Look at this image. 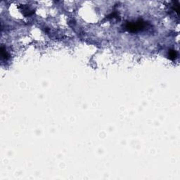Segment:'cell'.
Instances as JSON below:
<instances>
[{
	"instance_id": "1",
	"label": "cell",
	"mask_w": 180,
	"mask_h": 180,
	"mask_svg": "<svg viewBox=\"0 0 180 180\" xmlns=\"http://www.w3.org/2000/svg\"><path fill=\"white\" fill-rule=\"evenodd\" d=\"M144 27V23L142 21H138L135 23H128L126 25V28L130 32H137Z\"/></svg>"
},
{
	"instance_id": "2",
	"label": "cell",
	"mask_w": 180,
	"mask_h": 180,
	"mask_svg": "<svg viewBox=\"0 0 180 180\" xmlns=\"http://www.w3.org/2000/svg\"><path fill=\"white\" fill-rule=\"evenodd\" d=\"M177 56V53L175 50H170L169 52V57L170 59L175 60Z\"/></svg>"
}]
</instances>
